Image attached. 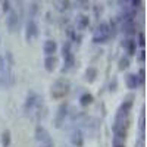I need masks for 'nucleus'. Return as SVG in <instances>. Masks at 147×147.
Listing matches in <instances>:
<instances>
[{"label": "nucleus", "mask_w": 147, "mask_h": 147, "mask_svg": "<svg viewBox=\"0 0 147 147\" xmlns=\"http://www.w3.org/2000/svg\"><path fill=\"white\" fill-rule=\"evenodd\" d=\"M93 103V96L90 94V93H84L81 97H80V105L81 106H88V105H91Z\"/></svg>", "instance_id": "nucleus-16"}, {"label": "nucleus", "mask_w": 147, "mask_h": 147, "mask_svg": "<svg viewBox=\"0 0 147 147\" xmlns=\"http://www.w3.org/2000/svg\"><path fill=\"white\" fill-rule=\"evenodd\" d=\"M62 53H63V59H65L66 68H71V66L74 65V55H72V52H71V44H69V43H66V44L63 46Z\"/></svg>", "instance_id": "nucleus-7"}, {"label": "nucleus", "mask_w": 147, "mask_h": 147, "mask_svg": "<svg viewBox=\"0 0 147 147\" xmlns=\"http://www.w3.org/2000/svg\"><path fill=\"white\" fill-rule=\"evenodd\" d=\"M69 93V82L65 80H57L53 85H52V97L53 99H63V97Z\"/></svg>", "instance_id": "nucleus-1"}, {"label": "nucleus", "mask_w": 147, "mask_h": 147, "mask_svg": "<svg viewBox=\"0 0 147 147\" xmlns=\"http://www.w3.org/2000/svg\"><path fill=\"white\" fill-rule=\"evenodd\" d=\"M40 147H53V141H52V138H50V140H47V141H44V143H40Z\"/></svg>", "instance_id": "nucleus-26"}, {"label": "nucleus", "mask_w": 147, "mask_h": 147, "mask_svg": "<svg viewBox=\"0 0 147 147\" xmlns=\"http://www.w3.org/2000/svg\"><path fill=\"white\" fill-rule=\"evenodd\" d=\"M56 50H57V44L55 40H47L43 46V52L46 56H55Z\"/></svg>", "instance_id": "nucleus-9"}, {"label": "nucleus", "mask_w": 147, "mask_h": 147, "mask_svg": "<svg viewBox=\"0 0 147 147\" xmlns=\"http://www.w3.org/2000/svg\"><path fill=\"white\" fill-rule=\"evenodd\" d=\"M138 44H140L141 47H144V44H146V41H144V34H143V32H138Z\"/></svg>", "instance_id": "nucleus-25"}, {"label": "nucleus", "mask_w": 147, "mask_h": 147, "mask_svg": "<svg viewBox=\"0 0 147 147\" xmlns=\"http://www.w3.org/2000/svg\"><path fill=\"white\" fill-rule=\"evenodd\" d=\"M129 3H131V6H132L134 9H137V7H140V5H141V0H129Z\"/></svg>", "instance_id": "nucleus-24"}, {"label": "nucleus", "mask_w": 147, "mask_h": 147, "mask_svg": "<svg viewBox=\"0 0 147 147\" xmlns=\"http://www.w3.org/2000/svg\"><path fill=\"white\" fill-rule=\"evenodd\" d=\"M77 25L80 30H85V28H88L90 25V18L87 15H80L78 19H77Z\"/></svg>", "instance_id": "nucleus-15"}, {"label": "nucleus", "mask_w": 147, "mask_h": 147, "mask_svg": "<svg viewBox=\"0 0 147 147\" xmlns=\"http://www.w3.org/2000/svg\"><path fill=\"white\" fill-rule=\"evenodd\" d=\"M71 143L75 146V147H82V146H84V136H82V132H81L80 129H77V131L72 132Z\"/></svg>", "instance_id": "nucleus-10"}, {"label": "nucleus", "mask_w": 147, "mask_h": 147, "mask_svg": "<svg viewBox=\"0 0 147 147\" xmlns=\"http://www.w3.org/2000/svg\"><path fill=\"white\" fill-rule=\"evenodd\" d=\"M10 141H12V138H10V131H3V134H2V146L3 147H9L10 146Z\"/></svg>", "instance_id": "nucleus-18"}, {"label": "nucleus", "mask_w": 147, "mask_h": 147, "mask_svg": "<svg viewBox=\"0 0 147 147\" xmlns=\"http://www.w3.org/2000/svg\"><path fill=\"white\" fill-rule=\"evenodd\" d=\"M38 105V96L35 93H30L27 96V102H25V110L27 112H32V110L37 107Z\"/></svg>", "instance_id": "nucleus-6"}, {"label": "nucleus", "mask_w": 147, "mask_h": 147, "mask_svg": "<svg viewBox=\"0 0 147 147\" xmlns=\"http://www.w3.org/2000/svg\"><path fill=\"white\" fill-rule=\"evenodd\" d=\"M44 68L47 72H53L56 68V57L55 56H46L44 59Z\"/></svg>", "instance_id": "nucleus-14"}, {"label": "nucleus", "mask_w": 147, "mask_h": 147, "mask_svg": "<svg viewBox=\"0 0 147 147\" xmlns=\"http://www.w3.org/2000/svg\"><path fill=\"white\" fill-rule=\"evenodd\" d=\"M6 77V60L3 56H0V78Z\"/></svg>", "instance_id": "nucleus-19"}, {"label": "nucleus", "mask_w": 147, "mask_h": 147, "mask_svg": "<svg viewBox=\"0 0 147 147\" xmlns=\"http://www.w3.org/2000/svg\"><path fill=\"white\" fill-rule=\"evenodd\" d=\"M124 46H125V50H127V53H128L129 56L136 55V52H137V41L134 40V38H128Z\"/></svg>", "instance_id": "nucleus-13"}, {"label": "nucleus", "mask_w": 147, "mask_h": 147, "mask_svg": "<svg viewBox=\"0 0 147 147\" xmlns=\"http://www.w3.org/2000/svg\"><path fill=\"white\" fill-rule=\"evenodd\" d=\"M62 9H69V0H62Z\"/></svg>", "instance_id": "nucleus-28"}, {"label": "nucleus", "mask_w": 147, "mask_h": 147, "mask_svg": "<svg viewBox=\"0 0 147 147\" xmlns=\"http://www.w3.org/2000/svg\"><path fill=\"white\" fill-rule=\"evenodd\" d=\"M144 57H146V55H144V50H141V52H140V55H138L140 62H144Z\"/></svg>", "instance_id": "nucleus-29"}, {"label": "nucleus", "mask_w": 147, "mask_h": 147, "mask_svg": "<svg viewBox=\"0 0 147 147\" xmlns=\"http://www.w3.org/2000/svg\"><path fill=\"white\" fill-rule=\"evenodd\" d=\"M75 3H77L81 9H88V6H90V0H75Z\"/></svg>", "instance_id": "nucleus-22"}, {"label": "nucleus", "mask_w": 147, "mask_h": 147, "mask_svg": "<svg viewBox=\"0 0 147 147\" xmlns=\"http://www.w3.org/2000/svg\"><path fill=\"white\" fill-rule=\"evenodd\" d=\"M97 77V71L94 68H88L87 71H85V80H87L88 82H93Z\"/></svg>", "instance_id": "nucleus-17"}, {"label": "nucleus", "mask_w": 147, "mask_h": 147, "mask_svg": "<svg viewBox=\"0 0 147 147\" xmlns=\"http://www.w3.org/2000/svg\"><path fill=\"white\" fill-rule=\"evenodd\" d=\"M18 22H19V19H18V13L15 10H9V15H7V28H9V31L10 32H15L16 31V28H18Z\"/></svg>", "instance_id": "nucleus-4"}, {"label": "nucleus", "mask_w": 147, "mask_h": 147, "mask_svg": "<svg viewBox=\"0 0 147 147\" xmlns=\"http://www.w3.org/2000/svg\"><path fill=\"white\" fill-rule=\"evenodd\" d=\"M140 131H141V134L144 132V115L143 113L140 116Z\"/></svg>", "instance_id": "nucleus-27"}, {"label": "nucleus", "mask_w": 147, "mask_h": 147, "mask_svg": "<svg viewBox=\"0 0 147 147\" xmlns=\"http://www.w3.org/2000/svg\"><path fill=\"white\" fill-rule=\"evenodd\" d=\"M37 12H38V5L34 2V3L30 6V19H34V16H35Z\"/></svg>", "instance_id": "nucleus-20"}, {"label": "nucleus", "mask_w": 147, "mask_h": 147, "mask_svg": "<svg viewBox=\"0 0 147 147\" xmlns=\"http://www.w3.org/2000/svg\"><path fill=\"white\" fill-rule=\"evenodd\" d=\"M2 10L5 12H7L9 13V10H10V0H2Z\"/></svg>", "instance_id": "nucleus-23"}, {"label": "nucleus", "mask_w": 147, "mask_h": 147, "mask_svg": "<svg viewBox=\"0 0 147 147\" xmlns=\"http://www.w3.org/2000/svg\"><path fill=\"white\" fill-rule=\"evenodd\" d=\"M129 66V59L128 57H122L119 60V69H127Z\"/></svg>", "instance_id": "nucleus-21"}, {"label": "nucleus", "mask_w": 147, "mask_h": 147, "mask_svg": "<svg viewBox=\"0 0 147 147\" xmlns=\"http://www.w3.org/2000/svg\"><path fill=\"white\" fill-rule=\"evenodd\" d=\"M113 147H125V144H124V143H115Z\"/></svg>", "instance_id": "nucleus-30"}, {"label": "nucleus", "mask_w": 147, "mask_h": 147, "mask_svg": "<svg viewBox=\"0 0 147 147\" xmlns=\"http://www.w3.org/2000/svg\"><path fill=\"white\" fill-rule=\"evenodd\" d=\"M110 37V28H109V24L102 22L99 27H97V31L93 37V41L94 43H106Z\"/></svg>", "instance_id": "nucleus-2"}, {"label": "nucleus", "mask_w": 147, "mask_h": 147, "mask_svg": "<svg viewBox=\"0 0 147 147\" xmlns=\"http://www.w3.org/2000/svg\"><path fill=\"white\" fill-rule=\"evenodd\" d=\"M127 87L131 88V90H136L138 88V85H140V81H138V77H137V74H129V75H127Z\"/></svg>", "instance_id": "nucleus-11"}, {"label": "nucleus", "mask_w": 147, "mask_h": 147, "mask_svg": "<svg viewBox=\"0 0 147 147\" xmlns=\"http://www.w3.org/2000/svg\"><path fill=\"white\" fill-rule=\"evenodd\" d=\"M38 35V25H37L35 19H28L27 25H25V38L27 41H32L35 37Z\"/></svg>", "instance_id": "nucleus-3"}, {"label": "nucleus", "mask_w": 147, "mask_h": 147, "mask_svg": "<svg viewBox=\"0 0 147 147\" xmlns=\"http://www.w3.org/2000/svg\"><path fill=\"white\" fill-rule=\"evenodd\" d=\"M66 115H68V105L63 103V105H60V107L57 110V116H56V125L57 127H60V124L65 121Z\"/></svg>", "instance_id": "nucleus-12"}, {"label": "nucleus", "mask_w": 147, "mask_h": 147, "mask_svg": "<svg viewBox=\"0 0 147 147\" xmlns=\"http://www.w3.org/2000/svg\"><path fill=\"white\" fill-rule=\"evenodd\" d=\"M122 31H124L127 35H134L136 31H137L136 21L134 19H124L122 21Z\"/></svg>", "instance_id": "nucleus-5"}, {"label": "nucleus", "mask_w": 147, "mask_h": 147, "mask_svg": "<svg viewBox=\"0 0 147 147\" xmlns=\"http://www.w3.org/2000/svg\"><path fill=\"white\" fill-rule=\"evenodd\" d=\"M35 140L38 141V143H44V141H47V140H50L49 131H47L44 127L38 125V127L35 128Z\"/></svg>", "instance_id": "nucleus-8"}]
</instances>
